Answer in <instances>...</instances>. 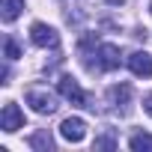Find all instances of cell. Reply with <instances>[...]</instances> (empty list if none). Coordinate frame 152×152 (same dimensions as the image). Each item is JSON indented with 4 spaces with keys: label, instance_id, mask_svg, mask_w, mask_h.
<instances>
[{
    "label": "cell",
    "instance_id": "cell-1",
    "mask_svg": "<svg viewBox=\"0 0 152 152\" xmlns=\"http://www.w3.org/2000/svg\"><path fill=\"white\" fill-rule=\"evenodd\" d=\"M57 87H60V96H63L66 102H72V104H78V107H87V93L81 90V84L75 81V78H69V75H63Z\"/></svg>",
    "mask_w": 152,
    "mask_h": 152
},
{
    "label": "cell",
    "instance_id": "cell-2",
    "mask_svg": "<svg viewBox=\"0 0 152 152\" xmlns=\"http://www.w3.org/2000/svg\"><path fill=\"white\" fill-rule=\"evenodd\" d=\"M27 104L36 110V113H54L57 110V99L48 93V90H27Z\"/></svg>",
    "mask_w": 152,
    "mask_h": 152
},
{
    "label": "cell",
    "instance_id": "cell-3",
    "mask_svg": "<svg viewBox=\"0 0 152 152\" xmlns=\"http://www.w3.org/2000/svg\"><path fill=\"white\" fill-rule=\"evenodd\" d=\"M30 39H33V45H39V48H57V45H60L57 30L48 27V24H42V21H36V24L30 27Z\"/></svg>",
    "mask_w": 152,
    "mask_h": 152
},
{
    "label": "cell",
    "instance_id": "cell-4",
    "mask_svg": "<svg viewBox=\"0 0 152 152\" xmlns=\"http://www.w3.org/2000/svg\"><path fill=\"white\" fill-rule=\"evenodd\" d=\"M60 134H63V140H69V143H81V140L87 137V122H84L81 116H69V119H63Z\"/></svg>",
    "mask_w": 152,
    "mask_h": 152
},
{
    "label": "cell",
    "instance_id": "cell-5",
    "mask_svg": "<svg viewBox=\"0 0 152 152\" xmlns=\"http://www.w3.org/2000/svg\"><path fill=\"white\" fill-rule=\"evenodd\" d=\"M0 128H3V131H18V128H24V113H21V107H18L15 102H6V104H3Z\"/></svg>",
    "mask_w": 152,
    "mask_h": 152
},
{
    "label": "cell",
    "instance_id": "cell-6",
    "mask_svg": "<svg viewBox=\"0 0 152 152\" xmlns=\"http://www.w3.org/2000/svg\"><path fill=\"white\" fill-rule=\"evenodd\" d=\"M128 69L137 75V78H152V54L134 51V54L128 57Z\"/></svg>",
    "mask_w": 152,
    "mask_h": 152
},
{
    "label": "cell",
    "instance_id": "cell-7",
    "mask_svg": "<svg viewBox=\"0 0 152 152\" xmlns=\"http://www.w3.org/2000/svg\"><path fill=\"white\" fill-rule=\"evenodd\" d=\"M119 48L116 45H99V69L110 72V69H119Z\"/></svg>",
    "mask_w": 152,
    "mask_h": 152
},
{
    "label": "cell",
    "instance_id": "cell-8",
    "mask_svg": "<svg viewBox=\"0 0 152 152\" xmlns=\"http://www.w3.org/2000/svg\"><path fill=\"white\" fill-rule=\"evenodd\" d=\"M0 15H3V21L9 24V21H15L18 15H21V9H24V0H0Z\"/></svg>",
    "mask_w": 152,
    "mask_h": 152
},
{
    "label": "cell",
    "instance_id": "cell-9",
    "mask_svg": "<svg viewBox=\"0 0 152 152\" xmlns=\"http://www.w3.org/2000/svg\"><path fill=\"white\" fill-rule=\"evenodd\" d=\"M30 146H33L36 152H51V149H54V137H51L48 131H36V134L30 137Z\"/></svg>",
    "mask_w": 152,
    "mask_h": 152
},
{
    "label": "cell",
    "instance_id": "cell-10",
    "mask_svg": "<svg viewBox=\"0 0 152 152\" xmlns=\"http://www.w3.org/2000/svg\"><path fill=\"white\" fill-rule=\"evenodd\" d=\"M107 96H110V102H113V104H122V107H125V104L131 102V87H128V84L110 87V93H107Z\"/></svg>",
    "mask_w": 152,
    "mask_h": 152
},
{
    "label": "cell",
    "instance_id": "cell-11",
    "mask_svg": "<svg viewBox=\"0 0 152 152\" xmlns=\"http://www.w3.org/2000/svg\"><path fill=\"white\" fill-rule=\"evenodd\" d=\"M116 143H119V137H116V131H113V128H107L104 134H99V137H96V143H93V149H116Z\"/></svg>",
    "mask_w": 152,
    "mask_h": 152
},
{
    "label": "cell",
    "instance_id": "cell-12",
    "mask_svg": "<svg viewBox=\"0 0 152 152\" xmlns=\"http://www.w3.org/2000/svg\"><path fill=\"white\" fill-rule=\"evenodd\" d=\"M128 146H131L134 152H140V149H152V134H134V137L128 140Z\"/></svg>",
    "mask_w": 152,
    "mask_h": 152
},
{
    "label": "cell",
    "instance_id": "cell-13",
    "mask_svg": "<svg viewBox=\"0 0 152 152\" xmlns=\"http://www.w3.org/2000/svg\"><path fill=\"white\" fill-rule=\"evenodd\" d=\"M21 57V51H18V45L12 42V39H6V60H18Z\"/></svg>",
    "mask_w": 152,
    "mask_h": 152
},
{
    "label": "cell",
    "instance_id": "cell-14",
    "mask_svg": "<svg viewBox=\"0 0 152 152\" xmlns=\"http://www.w3.org/2000/svg\"><path fill=\"white\" fill-rule=\"evenodd\" d=\"M143 110H146V113H149V116H152V93H149V96H146V99H143Z\"/></svg>",
    "mask_w": 152,
    "mask_h": 152
},
{
    "label": "cell",
    "instance_id": "cell-15",
    "mask_svg": "<svg viewBox=\"0 0 152 152\" xmlns=\"http://www.w3.org/2000/svg\"><path fill=\"white\" fill-rule=\"evenodd\" d=\"M110 3H125V0H110Z\"/></svg>",
    "mask_w": 152,
    "mask_h": 152
},
{
    "label": "cell",
    "instance_id": "cell-16",
    "mask_svg": "<svg viewBox=\"0 0 152 152\" xmlns=\"http://www.w3.org/2000/svg\"><path fill=\"white\" fill-rule=\"evenodd\" d=\"M149 12H152V3H149Z\"/></svg>",
    "mask_w": 152,
    "mask_h": 152
}]
</instances>
